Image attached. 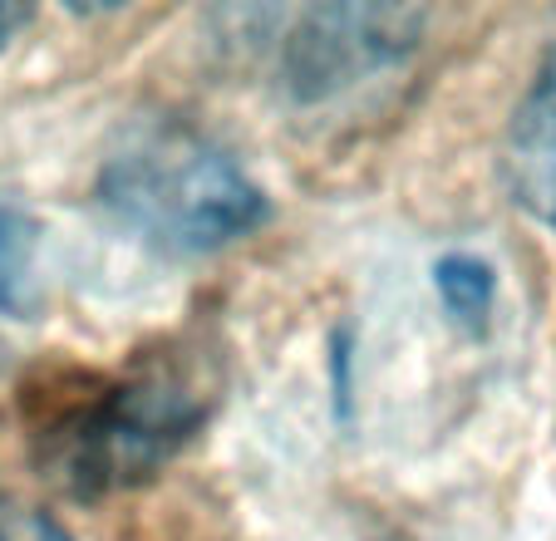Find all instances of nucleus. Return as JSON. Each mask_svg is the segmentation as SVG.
Listing matches in <instances>:
<instances>
[{"label": "nucleus", "mask_w": 556, "mask_h": 541, "mask_svg": "<svg viewBox=\"0 0 556 541\" xmlns=\"http://www.w3.org/2000/svg\"><path fill=\"white\" fill-rule=\"evenodd\" d=\"M217 360L202 344L138 354L114 379L74 394L35 433L45 478L74 502H104L153 482L207 428L217 408Z\"/></svg>", "instance_id": "f257e3e1"}, {"label": "nucleus", "mask_w": 556, "mask_h": 541, "mask_svg": "<svg viewBox=\"0 0 556 541\" xmlns=\"http://www.w3.org/2000/svg\"><path fill=\"white\" fill-rule=\"evenodd\" d=\"M99 207L157 256H217L271 222V198L207 128L148 114L114 134L94 177Z\"/></svg>", "instance_id": "f03ea898"}, {"label": "nucleus", "mask_w": 556, "mask_h": 541, "mask_svg": "<svg viewBox=\"0 0 556 541\" xmlns=\"http://www.w3.org/2000/svg\"><path fill=\"white\" fill-rule=\"evenodd\" d=\"M271 25V79L291 104L315 109L394 74L424 50L429 11L414 5H305L262 11Z\"/></svg>", "instance_id": "7ed1b4c3"}, {"label": "nucleus", "mask_w": 556, "mask_h": 541, "mask_svg": "<svg viewBox=\"0 0 556 541\" xmlns=\"http://www.w3.org/2000/svg\"><path fill=\"white\" fill-rule=\"evenodd\" d=\"M503 183L527 217L556 227V45L542 54L507 118Z\"/></svg>", "instance_id": "20e7f679"}, {"label": "nucleus", "mask_w": 556, "mask_h": 541, "mask_svg": "<svg viewBox=\"0 0 556 541\" xmlns=\"http://www.w3.org/2000/svg\"><path fill=\"white\" fill-rule=\"evenodd\" d=\"M45 305L40 281V222L30 207L0 192V315L35 320Z\"/></svg>", "instance_id": "39448f33"}, {"label": "nucleus", "mask_w": 556, "mask_h": 541, "mask_svg": "<svg viewBox=\"0 0 556 541\" xmlns=\"http://www.w3.org/2000/svg\"><path fill=\"white\" fill-rule=\"evenodd\" d=\"M433 291H439L443 311L458 330L483 335L497 305V270L478 251H443L433 261Z\"/></svg>", "instance_id": "423d86ee"}, {"label": "nucleus", "mask_w": 556, "mask_h": 541, "mask_svg": "<svg viewBox=\"0 0 556 541\" xmlns=\"http://www.w3.org/2000/svg\"><path fill=\"white\" fill-rule=\"evenodd\" d=\"M0 541H74L50 512L35 507H5L0 512Z\"/></svg>", "instance_id": "0eeeda50"}, {"label": "nucleus", "mask_w": 556, "mask_h": 541, "mask_svg": "<svg viewBox=\"0 0 556 541\" xmlns=\"http://www.w3.org/2000/svg\"><path fill=\"white\" fill-rule=\"evenodd\" d=\"M30 5H21V0H0V54L11 50V40L30 25Z\"/></svg>", "instance_id": "6e6552de"}]
</instances>
